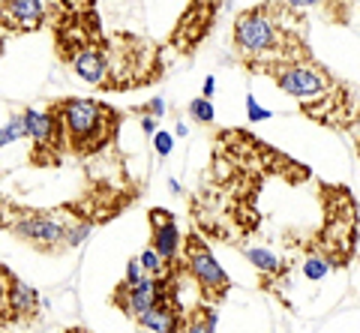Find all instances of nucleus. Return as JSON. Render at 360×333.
<instances>
[{
	"instance_id": "b1692460",
	"label": "nucleus",
	"mask_w": 360,
	"mask_h": 333,
	"mask_svg": "<svg viewBox=\"0 0 360 333\" xmlns=\"http://www.w3.org/2000/svg\"><path fill=\"white\" fill-rule=\"evenodd\" d=\"M4 228H13V210L6 207V202L0 198V231Z\"/></svg>"
},
{
	"instance_id": "2eb2a0df",
	"label": "nucleus",
	"mask_w": 360,
	"mask_h": 333,
	"mask_svg": "<svg viewBox=\"0 0 360 333\" xmlns=\"http://www.w3.org/2000/svg\"><path fill=\"white\" fill-rule=\"evenodd\" d=\"M139 264H141V270H144V276H150V280H160V276H165L168 273V264L162 261V255L156 252L153 247H148L141 255H139Z\"/></svg>"
},
{
	"instance_id": "f3484780",
	"label": "nucleus",
	"mask_w": 360,
	"mask_h": 333,
	"mask_svg": "<svg viewBox=\"0 0 360 333\" xmlns=\"http://www.w3.org/2000/svg\"><path fill=\"white\" fill-rule=\"evenodd\" d=\"M330 268L333 264H330L328 255H309V259L303 261V276H307L309 282H321L324 276L330 273Z\"/></svg>"
},
{
	"instance_id": "4be33fe9",
	"label": "nucleus",
	"mask_w": 360,
	"mask_h": 333,
	"mask_svg": "<svg viewBox=\"0 0 360 333\" xmlns=\"http://www.w3.org/2000/svg\"><path fill=\"white\" fill-rule=\"evenodd\" d=\"M246 117H250L252 124H262V120L270 117V108H264V105L250 93V96H246Z\"/></svg>"
},
{
	"instance_id": "9b49d317",
	"label": "nucleus",
	"mask_w": 360,
	"mask_h": 333,
	"mask_svg": "<svg viewBox=\"0 0 360 333\" xmlns=\"http://www.w3.org/2000/svg\"><path fill=\"white\" fill-rule=\"evenodd\" d=\"M72 72L87 84H103L108 75V58L103 48H78L72 54Z\"/></svg>"
},
{
	"instance_id": "ddd939ff",
	"label": "nucleus",
	"mask_w": 360,
	"mask_h": 333,
	"mask_svg": "<svg viewBox=\"0 0 360 333\" xmlns=\"http://www.w3.org/2000/svg\"><path fill=\"white\" fill-rule=\"evenodd\" d=\"M217 321H219V313L210 306H195L189 309L180 321V330L177 333H217Z\"/></svg>"
},
{
	"instance_id": "bb28decb",
	"label": "nucleus",
	"mask_w": 360,
	"mask_h": 333,
	"mask_svg": "<svg viewBox=\"0 0 360 333\" xmlns=\"http://www.w3.org/2000/svg\"><path fill=\"white\" fill-rule=\"evenodd\" d=\"M168 192H174V195L180 192V183L174 181V177H168Z\"/></svg>"
},
{
	"instance_id": "1a4fd4ad",
	"label": "nucleus",
	"mask_w": 360,
	"mask_h": 333,
	"mask_svg": "<svg viewBox=\"0 0 360 333\" xmlns=\"http://www.w3.org/2000/svg\"><path fill=\"white\" fill-rule=\"evenodd\" d=\"M39 303L42 297L37 288H30L21 280H9L4 285V309H9V318L13 321H30L39 315Z\"/></svg>"
},
{
	"instance_id": "9d476101",
	"label": "nucleus",
	"mask_w": 360,
	"mask_h": 333,
	"mask_svg": "<svg viewBox=\"0 0 360 333\" xmlns=\"http://www.w3.org/2000/svg\"><path fill=\"white\" fill-rule=\"evenodd\" d=\"M115 303L123 309V315H129L139 321L148 309L156 306V280H144L141 285H135V288H127V285H117V292H115Z\"/></svg>"
},
{
	"instance_id": "cd10ccee",
	"label": "nucleus",
	"mask_w": 360,
	"mask_h": 333,
	"mask_svg": "<svg viewBox=\"0 0 360 333\" xmlns=\"http://www.w3.org/2000/svg\"><path fill=\"white\" fill-rule=\"evenodd\" d=\"M186 132H189V129H186V124H177V126H174V136H180V138H184Z\"/></svg>"
},
{
	"instance_id": "f257e3e1",
	"label": "nucleus",
	"mask_w": 360,
	"mask_h": 333,
	"mask_svg": "<svg viewBox=\"0 0 360 333\" xmlns=\"http://www.w3.org/2000/svg\"><path fill=\"white\" fill-rule=\"evenodd\" d=\"M58 115L63 124L66 144L78 157H90V153L103 150L115 138L117 111L96 103V99H63V103H58Z\"/></svg>"
},
{
	"instance_id": "f03ea898",
	"label": "nucleus",
	"mask_w": 360,
	"mask_h": 333,
	"mask_svg": "<svg viewBox=\"0 0 360 333\" xmlns=\"http://www.w3.org/2000/svg\"><path fill=\"white\" fill-rule=\"evenodd\" d=\"M283 30L270 15V6H252L234 18V48L252 60L262 58H283Z\"/></svg>"
},
{
	"instance_id": "c85d7f7f",
	"label": "nucleus",
	"mask_w": 360,
	"mask_h": 333,
	"mask_svg": "<svg viewBox=\"0 0 360 333\" xmlns=\"http://www.w3.org/2000/svg\"><path fill=\"white\" fill-rule=\"evenodd\" d=\"M72 333H87V330H72Z\"/></svg>"
},
{
	"instance_id": "6e6552de",
	"label": "nucleus",
	"mask_w": 360,
	"mask_h": 333,
	"mask_svg": "<svg viewBox=\"0 0 360 333\" xmlns=\"http://www.w3.org/2000/svg\"><path fill=\"white\" fill-rule=\"evenodd\" d=\"M49 6L42 0H6L0 4V25L6 30H37L42 27Z\"/></svg>"
},
{
	"instance_id": "393cba45",
	"label": "nucleus",
	"mask_w": 360,
	"mask_h": 333,
	"mask_svg": "<svg viewBox=\"0 0 360 333\" xmlns=\"http://www.w3.org/2000/svg\"><path fill=\"white\" fill-rule=\"evenodd\" d=\"M213 91H217V79H213V75H207V79H205V87H201V99H210Z\"/></svg>"
},
{
	"instance_id": "a211bd4d",
	"label": "nucleus",
	"mask_w": 360,
	"mask_h": 333,
	"mask_svg": "<svg viewBox=\"0 0 360 333\" xmlns=\"http://www.w3.org/2000/svg\"><path fill=\"white\" fill-rule=\"evenodd\" d=\"M87 235H90V222H84V219H72V222H70V228H66V249L82 247Z\"/></svg>"
},
{
	"instance_id": "20e7f679",
	"label": "nucleus",
	"mask_w": 360,
	"mask_h": 333,
	"mask_svg": "<svg viewBox=\"0 0 360 333\" xmlns=\"http://www.w3.org/2000/svg\"><path fill=\"white\" fill-rule=\"evenodd\" d=\"M262 72H267L283 93L295 96V99H300V103H307V105L315 103V99H324L328 91H330V84H333L330 75L324 70H319V66H312V63H288V60H283V63H270L267 70H262Z\"/></svg>"
},
{
	"instance_id": "4468645a",
	"label": "nucleus",
	"mask_w": 360,
	"mask_h": 333,
	"mask_svg": "<svg viewBox=\"0 0 360 333\" xmlns=\"http://www.w3.org/2000/svg\"><path fill=\"white\" fill-rule=\"evenodd\" d=\"M246 259L252 261V268H258L262 273H279L283 270V261L276 259L270 249H264V247H250L246 249Z\"/></svg>"
},
{
	"instance_id": "f8f14e48",
	"label": "nucleus",
	"mask_w": 360,
	"mask_h": 333,
	"mask_svg": "<svg viewBox=\"0 0 360 333\" xmlns=\"http://www.w3.org/2000/svg\"><path fill=\"white\" fill-rule=\"evenodd\" d=\"M180 321H184L180 303H156L139 318V327H144L148 333H177Z\"/></svg>"
},
{
	"instance_id": "0eeeda50",
	"label": "nucleus",
	"mask_w": 360,
	"mask_h": 333,
	"mask_svg": "<svg viewBox=\"0 0 360 333\" xmlns=\"http://www.w3.org/2000/svg\"><path fill=\"white\" fill-rule=\"evenodd\" d=\"M150 247L162 255L165 264H172L177 259L180 247H184V237H180L177 222L165 207H153L150 210Z\"/></svg>"
},
{
	"instance_id": "39448f33",
	"label": "nucleus",
	"mask_w": 360,
	"mask_h": 333,
	"mask_svg": "<svg viewBox=\"0 0 360 333\" xmlns=\"http://www.w3.org/2000/svg\"><path fill=\"white\" fill-rule=\"evenodd\" d=\"M25 132L33 141V162L39 165H54L60 159V153L66 148V136H63V124L58 115V105H51L49 111H37V108H25Z\"/></svg>"
},
{
	"instance_id": "a878e982",
	"label": "nucleus",
	"mask_w": 360,
	"mask_h": 333,
	"mask_svg": "<svg viewBox=\"0 0 360 333\" xmlns=\"http://www.w3.org/2000/svg\"><path fill=\"white\" fill-rule=\"evenodd\" d=\"M141 132H144V136H156V120L153 117H141Z\"/></svg>"
},
{
	"instance_id": "5701e85b",
	"label": "nucleus",
	"mask_w": 360,
	"mask_h": 333,
	"mask_svg": "<svg viewBox=\"0 0 360 333\" xmlns=\"http://www.w3.org/2000/svg\"><path fill=\"white\" fill-rule=\"evenodd\" d=\"M139 111H144V115H150V117H162L165 115V99L156 96V99H150L148 105H141Z\"/></svg>"
},
{
	"instance_id": "412c9836",
	"label": "nucleus",
	"mask_w": 360,
	"mask_h": 333,
	"mask_svg": "<svg viewBox=\"0 0 360 333\" xmlns=\"http://www.w3.org/2000/svg\"><path fill=\"white\" fill-rule=\"evenodd\" d=\"M144 280H148V276H144L139 259H129V261H127V276H123V285H127V288H135V285H141Z\"/></svg>"
},
{
	"instance_id": "aec40b11",
	"label": "nucleus",
	"mask_w": 360,
	"mask_h": 333,
	"mask_svg": "<svg viewBox=\"0 0 360 333\" xmlns=\"http://www.w3.org/2000/svg\"><path fill=\"white\" fill-rule=\"evenodd\" d=\"M153 148H156V153H160L162 159H165V157H172V150H174V136H172V132H165V129H156Z\"/></svg>"
},
{
	"instance_id": "6ab92c4d",
	"label": "nucleus",
	"mask_w": 360,
	"mask_h": 333,
	"mask_svg": "<svg viewBox=\"0 0 360 333\" xmlns=\"http://www.w3.org/2000/svg\"><path fill=\"white\" fill-rule=\"evenodd\" d=\"M189 115H193L198 124H213V117H217V108H213L210 99H201L195 96L193 103H189Z\"/></svg>"
},
{
	"instance_id": "423d86ee",
	"label": "nucleus",
	"mask_w": 360,
	"mask_h": 333,
	"mask_svg": "<svg viewBox=\"0 0 360 333\" xmlns=\"http://www.w3.org/2000/svg\"><path fill=\"white\" fill-rule=\"evenodd\" d=\"M184 259H186L189 276L198 282V288H201V294H205V297L219 301V297L229 294V288H231L229 273L222 270V264L213 259L210 247L198 235H189L184 240Z\"/></svg>"
},
{
	"instance_id": "dca6fc26",
	"label": "nucleus",
	"mask_w": 360,
	"mask_h": 333,
	"mask_svg": "<svg viewBox=\"0 0 360 333\" xmlns=\"http://www.w3.org/2000/svg\"><path fill=\"white\" fill-rule=\"evenodd\" d=\"M21 138H27V132H25V117L13 115L4 126H0V148H9V144H15V141H21Z\"/></svg>"
},
{
	"instance_id": "c756f323",
	"label": "nucleus",
	"mask_w": 360,
	"mask_h": 333,
	"mask_svg": "<svg viewBox=\"0 0 360 333\" xmlns=\"http://www.w3.org/2000/svg\"><path fill=\"white\" fill-rule=\"evenodd\" d=\"M357 13H360V6H357Z\"/></svg>"
},
{
	"instance_id": "7ed1b4c3",
	"label": "nucleus",
	"mask_w": 360,
	"mask_h": 333,
	"mask_svg": "<svg viewBox=\"0 0 360 333\" xmlns=\"http://www.w3.org/2000/svg\"><path fill=\"white\" fill-rule=\"evenodd\" d=\"M70 216H63L60 210H21L13 216V231L30 243L33 249L45 255H54L66 249V228H70Z\"/></svg>"
}]
</instances>
